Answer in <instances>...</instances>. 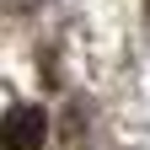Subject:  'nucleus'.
<instances>
[{"mask_svg":"<svg viewBox=\"0 0 150 150\" xmlns=\"http://www.w3.org/2000/svg\"><path fill=\"white\" fill-rule=\"evenodd\" d=\"M11 6H38V0H11Z\"/></svg>","mask_w":150,"mask_h":150,"instance_id":"f03ea898","label":"nucleus"},{"mask_svg":"<svg viewBox=\"0 0 150 150\" xmlns=\"http://www.w3.org/2000/svg\"><path fill=\"white\" fill-rule=\"evenodd\" d=\"M48 139V112L43 107H16L6 118V150H43Z\"/></svg>","mask_w":150,"mask_h":150,"instance_id":"f257e3e1","label":"nucleus"}]
</instances>
